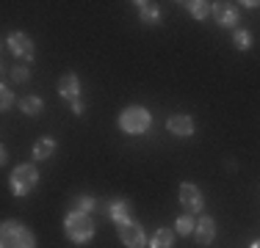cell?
I'll use <instances>...</instances> for the list:
<instances>
[{"label": "cell", "instance_id": "6da1fadb", "mask_svg": "<svg viewBox=\"0 0 260 248\" xmlns=\"http://www.w3.org/2000/svg\"><path fill=\"white\" fill-rule=\"evenodd\" d=\"M67 237L75 243H86L94 237V221L89 218V213H70L67 215Z\"/></svg>", "mask_w": 260, "mask_h": 248}, {"label": "cell", "instance_id": "7a4b0ae2", "mask_svg": "<svg viewBox=\"0 0 260 248\" xmlns=\"http://www.w3.org/2000/svg\"><path fill=\"white\" fill-rule=\"evenodd\" d=\"M3 248H36V240L22 223L6 221L3 223Z\"/></svg>", "mask_w": 260, "mask_h": 248}, {"label": "cell", "instance_id": "3957f363", "mask_svg": "<svg viewBox=\"0 0 260 248\" xmlns=\"http://www.w3.org/2000/svg\"><path fill=\"white\" fill-rule=\"evenodd\" d=\"M150 124H152V116L147 113L144 108H139V105L122 110V116H119V127L125 130V133H130V135L147 133V130H150Z\"/></svg>", "mask_w": 260, "mask_h": 248}, {"label": "cell", "instance_id": "277c9868", "mask_svg": "<svg viewBox=\"0 0 260 248\" xmlns=\"http://www.w3.org/2000/svg\"><path fill=\"white\" fill-rule=\"evenodd\" d=\"M36 185H39V174H36L34 166H17L14 174H11V190H14V196H28Z\"/></svg>", "mask_w": 260, "mask_h": 248}, {"label": "cell", "instance_id": "5b68a950", "mask_svg": "<svg viewBox=\"0 0 260 248\" xmlns=\"http://www.w3.org/2000/svg\"><path fill=\"white\" fill-rule=\"evenodd\" d=\"M119 240L127 248H141V245H144V232H141L139 223L127 221V223H122V226H119Z\"/></svg>", "mask_w": 260, "mask_h": 248}, {"label": "cell", "instance_id": "8992f818", "mask_svg": "<svg viewBox=\"0 0 260 248\" xmlns=\"http://www.w3.org/2000/svg\"><path fill=\"white\" fill-rule=\"evenodd\" d=\"M9 50L14 55H20V58H25V61L34 58V42H30L25 33H11L9 36Z\"/></svg>", "mask_w": 260, "mask_h": 248}, {"label": "cell", "instance_id": "52a82bcc", "mask_svg": "<svg viewBox=\"0 0 260 248\" xmlns=\"http://www.w3.org/2000/svg\"><path fill=\"white\" fill-rule=\"evenodd\" d=\"M166 130H169L172 135H180V138H185V135L194 133V121H191V116L177 113V116H169V119H166Z\"/></svg>", "mask_w": 260, "mask_h": 248}, {"label": "cell", "instance_id": "ba28073f", "mask_svg": "<svg viewBox=\"0 0 260 248\" xmlns=\"http://www.w3.org/2000/svg\"><path fill=\"white\" fill-rule=\"evenodd\" d=\"M180 204L185 210H194V213H200L202 210V193L194 188L191 182H185L183 188H180Z\"/></svg>", "mask_w": 260, "mask_h": 248}, {"label": "cell", "instance_id": "9c48e42d", "mask_svg": "<svg viewBox=\"0 0 260 248\" xmlns=\"http://www.w3.org/2000/svg\"><path fill=\"white\" fill-rule=\"evenodd\" d=\"M58 94L64 99H70V102H75L78 94H80V83L75 74H64V77L58 80Z\"/></svg>", "mask_w": 260, "mask_h": 248}, {"label": "cell", "instance_id": "30bf717a", "mask_svg": "<svg viewBox=\"0 0 260 248\" xmlns=\"http://www.w3.org/2000/svg\"><path fill=\"white\" fill-rule=\"evenodd\" d=\"M216 22H221L224 28H235L238 25V11L230 3H216Z\"/></svg>", "mask_w": 260, "mask_h": 248}, {"label": "cell", "instance_id": "8fae6325", "mask_svg": "<svg viewBox=\"0 0 260 248\" xmlns=\"http://www.w3.org/2000/svg\"><path fill=\"white\" fill-rule=\"evenodd\" d=\"M213 234H216L213 218H202L200 223H197V243L200 245H208L210 240H213Z\"/></svg>", "mask_w": 260, "mask_h": 248}, {"label": "cell", "instance_id": "7c38bea8", "mask_svg": "<svg viewBox=\"0 0 260 248\" xmlns=\"http://www.w3.org/2000/svg\"><path fill=\"white\" fill-rule=\"evenodd\" d=\"M108 215H111V221H114V223H119V226H122V223L130 221V204L127 201H114L108 207Z\"/></svg>", "mask_w": 260, "mask_h": 248}, {"label": "cell", "instance_id": "4fadbf2b", "mask_svg": "<svg viewBox=\"0 0 260 248\" xmlns=\"http://www.w3.org/2000/svg\"><path fill=\"white\" fill-rule=\"evenodd\" d=\"M53 149H55L53 138H39V141H36V146H34V157L36 160H47L53 154Z\"/></svg>", "mask_w": 260, "mask_h": 248}, {"label": "cell", "instance_id": "5bb4252c", "mask_svg": "<svg viewBox=\"0 0 260 248\" xmlns=\"http://www.w3.org/2000/svg\"><path fill=\"white\" fill-rule=\"evenodd\" d=\"M42 108H45V102H42L39 97H22L20 99V110H22V113H28V116H36Z\"/></svg>", "mask_w": 260, "mask_h": 248}, {"label": "cell", "instance_id": "9a60e30c", "mask_svg": "<svg viewBox=\"0 0 260 248\" xmlns=\"http://www.w3.org/2000/svg\"><path fill=\"white\" fill-rule=\"evenodd\" d=\"M141 11V20L144 22H158V3H147V0H141V3H136Z\"/></svg>", "mask_w": 260, "mask_h": 248}, {"label": "cell", "instance_id": "2e32d148", "mask_svg": "<svg viewBox=\"0 0 260 248\" xmlns=\"http://www.w3.org/2000/svg\"><path fill=\"white\" fill-rule=\"evenodd\" d=\"M185 6H188V11L197 17V20H205V17L210 14V6L205 3V0H191V3H185Z\"/></svg>", "mask_w": 260, "mask_h": 248}, {"label": "cell", "instance_id": "e0dca14e", "mask_svg": "<svg viewBox=\"0 0 260 248\" xmlns=\"http://www.w3.org/2000/svg\"><path fill=\"white\" fill-rule=\"evenodd\" d=\"M172 232L169 229H158L155 232V237H152V248H172Z\"/></svg>", "mask_w": 260, "mask_h": 248}, {"label": "cell", "instance_id": "ac0fdd59", "mask_svg": "<svg viewBox=\"0 0 260 248\" xmlns=\"http://www.w3.org/2000/svg\"><path fill=\"white\" fill-rule=\"evenodd\" d=\"M194 226H197V223L191 221L188 215H183V218H177V232H180V234H191V232H194Z\"/></svg>", "mask_w": 260, "mask_h": 248}, {"label": "cell", "instance_id": "d6986e66", "mask_svg": "<svg viewBox=\"0 0 260 248\" xmlns=\"http://www.w3.org/2000/svg\"><path fill=\"white\" fill-rule=\"evenodd\" d=\"M11 102H14V94H11V91L3 86V89H0V108L9 110V108H11Z\"/></svg>", "mask_w": 260, "mask_h": 248}, {"label": "cell", "instance_id": "ffe728a7", "mask_svg": "<svg viewBox=\"0 0 260 248\" xmlns=\"http://www.w3.org/2000/svg\"><path fill=\"white\" fill-rule=\"evenodd\" d=\"M235 45H238L241 50H246V47L252 45V36L246 33V30H238V33H235Z\"/></svg>", "mask_w": 260, "mask_h": 248}, {"label": "cell", "instance_id": "44dd1931", "mask_svg": "<svg viewBox=\"0 0 260 248\" xmlns=\"http://www.w3.org/2000/svg\"><path fill=\"white\" fill-rule=\"evenodd\" d=\"M11 77H14L17 83H25V80H28V69H25V66H17V69H11Z\"/></svg>", "mask_w": 260, "mask_h": 248}, {"label": "cell", "instance_id": "7402d4cb", "mask_svg": "<svg viewBox=\"0 0 260 248\" xmlns=\"http://www.w3.org/2000/svg\"><path fill=\"white\" fill-rule=\"evenodd\" d=\"M78 207H80V213H89V210H94V198H89V196L78 198Z\"/></svg>", "mask_w": 260, "mask_h": 248}, {"label": "cell", "instance_id": "603a6c76", "mask_svg": "<svg viewBox=\"0 0 260 248\" xmlns=\"http://www.w3.org/2000/svg\"><path fill=\"white\" fill-rule=\"evenodd\" d=\"M72 110H75V113H83V102H80V99H75V102H72Z\"/></svg>", "mask_w": 260, "mask_h": 248}, {"label": "cell", "instance_id": "cb8c5ba5", "mask_svg": "<svg viewBox=\"0 0 260 248\" xmlns=\"http://www.w3.org/2000/svg\"><path fill=\"white\" fill-rule=\"evenodd\" d=\"M252 248H260V240H257V243H252Z\"/></svg>", "mask_w": 260, "mask_h": 248}]
</instances>
